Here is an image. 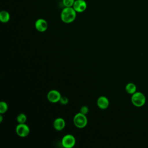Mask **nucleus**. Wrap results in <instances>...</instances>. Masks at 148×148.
I'll return each mask as SVG.
<instances>
[{
  "mask_svg": "<svg viewBox=\"0 0 148 148\" xmlns=\"http://www.w3.org/2000/svg\"><path fill=\"white\" fill-rule=\"evenodd\" d=\"M76 13L73 7H65L61 12V19L66 24L72 23L76 17Z\"/></svg>",
  "mask_w": 148,
  "mask_h": 148,
  "instance_id": "obj_1",
  "label": "nucleus"
},
{
  "mask_svg": "<svg viewBox=\"0 0 148 148\" xmlns=\"http://www.w3.org/2000/svg\"><path fill=\"white\" fill-rule=\"evenodd\" d=\"M131 102L132 104L136 107H142L146 103V97L141 92L136 91L132 94Z\"/></svg>",
  "mask_w": 148,
  "mask_h": 148,
  "instance_id": "obj_2",
  "label": "nucleus"
},
{
  "mask_svg": "<svg viewBox=\"0 0 148 148\" xmlns=\"http://www.w3.org/2000/svg\"><path fill=\"white\" fill-rule=\"evenodd\" d=\"M87 118L86 114L80 112L76 114L73 117L74 125L79 128H83L87 124Z\"/></svg>",
  "mask_w": 148,
  "mask_h": 148,
  "instance_id": "obj_3",
  "label": "nucleus"
},
{
  "mask_svg": "<svg viewBox=\"0 0 148 148\" xmlns=\"http://www.w3.org/2000/svg\"><path fill=\"white\" fill-rule=\"evenodd\" d=\"M75 138L71 134L65 135L61 140V144L65 148H72L75 146Z\"/></svg>",
  "mask_w": 148,
  "mask_h": 148,
  "instance_id": "obj_4",
  "label": "nucleus"
},
{
  "mask_svg": "<svg viewBox=\"0 0 148 148\" xmlns=\"http://www.w3.org/2000/svg\"><path fill=\"white\" fill-rule=\"evenodd\" d=\"M29 128L28 125L24 124H18L16 127V132L20 137H26L29 134Z\"/></svg>",
  "mask_w": 148,
  "mask_h": 148,
  "instance_id": "obj_5",
  "label": "nucleus"
},
{
  "mask_svg": "<svg viewBox=\"0 0 148 148\" xmlns=\"http://www.w3.org/2000/svg\"><path fill=\"white\" fill-rule=\"evenodd\" d=\"M61 95L60 92L56 90H51L49 91L47 95V99L51 103H57L60 101Z\"/></svg>",
  "mask_w": 148,
  "mask_h": 148,
  "instance_id": "obj_6",
  "label": "nucleus"
},
{
  "mask_svg": "<svg viewBox=\"0 0 148 148\" xmlns=\"http://www.w3.org/2000/svg\"><path fill=\"white\" fill-rule=\"evenodd\" d=\"M87 3L84 0H75L73 5V9L77 13H82L87 9Z\"/></svg>",
  "mask_w": 148,
  "mask_h": 148,
  "instance_id": "obj_7",
  "label": "nucleus"
},
{
  "mask_svg": "<svg viewBox=\"0 0 148 148\" xmlns=\"http://www.w3.org/2000/svg\"><path fill=\"white\" fill-rule=\"evenodd\" d=\"M35 27L37 31L40 32H45L48 28V23L43 18H39L35 23Z\"/></svg>",
  "mask_w": 148,
  "mask_h": 148,
  "instance_id": "obj_8",
  "label": "nucleus"
},
{
  "mask_svg": "<svg viewBox=\"0 0 148 148\" xmlns=\"http://www.w3.org/2000/svg\"><path fill=\"white\" fill-rule=\"evenodd\" d=\"M97 104L99 108L101 109H105L109 106V101L106 97L101 96L97 99Z\"/></svg>",
  "mask_w": 148,
  "mask_h": 148,
  "instance_id": "obj_9",
  "label": "nucleus"
},
{
  "mask_svg": "<svg viewBox=\"0 0 148 148\" xmlns=\"http://www.w3.org/2000/svg\"><path fill=\"white\" fill-rule=\"evenodd\" d=\"M53 127L57 131H61L65 127V121L64 119L58 117L54 120L53 122Z\"/></svg>",
  "mask_w": 148,
  "mask_h": 148,
  "instance_id": "obj_10",
  "label": "nucleus"
},
{
  "mask_svg": "<svg viewBox=\"0 0 148 148\" xmlns=\"http://www.w3.org/2000/svg\"><path fill=\"white\" fill-rule=\"evenodd\" d=\"M10 18L9 13L6 10H2L0 12V21L3 23H8Z\"/></svg>",
  "mask_w": 148,
  "mask_h": 148,
  "instance_id": "obj_11",
  "label": "nucleus"
},
{
  "mask_svg": "<svg viewBox=\"0 0 148 148\" xmlns=\"http://www.w3.org/2000/svg\"><path fill=\"white\" fill-rule=\"evenodd\" d=\"M125 91L128 94H133L136 91V86L133 83H129L125 86Z\"/></svg>",
  "mask_w": 148,
  "mask_h": 148,
  "instance_id": "obj_12",
  "label": "nucleus"
},
{
  "mask_svg": "<svg viewBox=\"0 0 148 148\" xmlns=\"http://www.w3.org/2000/svg\"><path fill=\"white\" fill-rule=\"evenodd\" d=\"M16 120L18 124H24L27 121V116L24 113H20L17 115Z\"/></svg>",
  "mask_w": 148,
  "mask_h": 148,
  "instance_id": "obj_13",
  "label": "nucleus"
},
{
  "mask_svg": "<svg viewBox=\"0 0 148 148\" xmlns=\"http://www.w3.org/2000/svg\"><path fill=\"white\" fill-rule=\"evenodd\" d=\"M8 104L4 102V101H1L0 102V113L3 114L6 112L8 110Z\"/></svg>",
  "mask_w": 148,
  "mask_h": 148,
  "instance_id": "obj_14",
  "label": "nucleus"
},
{
  "mask_svg": "<svg viewBox=\"0 0 148 148\" xmlns=\"http://www.w3.org/2000/svg\"><path fill=\"white\" fill-rule=\"evenodd\" d=\"M75 0H62V2L65 7H73Z\"/></svg>",
  "mask_w": 148,
  "mask_h": 148,
  "instance_id": "obj_15",
  "label": "nucleus"
},
{
  "mask_svg": "<svg viewBox=\"0 0 148 148\" xmlns=\"http://www.w3.org/2000/svg\"><path fill=\"white\" fill-rule=\"evenodd\" d=\"M80 112L86 115L88 113V108L87 106H82L80 110Z\"/></svg>",
  "mask_w": 148,
  "mask_h": 148,
  "instance_id": "obj_16",
  "label": "nucleus"
},
{
  "mask_svg": "<svg viewBox=\"0 0 148 148\" xmlns=\"http://www.w3.org/2000/svg\"><path fill=\"white\" fill-rule=\"evenodd\" d=\"M62 105H66L68 103V99L66 97H62L60 98V100L59 101Z\"/></svg>",
  "mask_w": 148,
  "mask_h": 148,
  "instance_id": "obj_17",
  "label": "nucleus"
},
{
  "mask_svg": "<svg viewBox=\"0 0 148 148\" xmlns=\"http://www.w3.org/2000/svg\"><path fill=\"white\" fill-rule=\"evenodd\" d=\"M2 120H3V117H2V115L1 114L0 115V122L1 123L2 121Z\"/></svg>",
  "mask_w": 148,
  "mask_h": 148,
  "instance_id": "obj_18",
  "label": "nucleus"
}]
</instances>
